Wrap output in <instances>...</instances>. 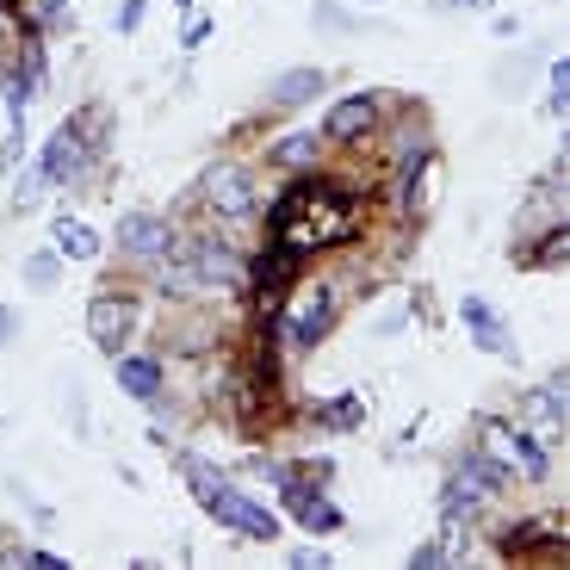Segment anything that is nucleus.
<instances>
[{
  "mask_svg": "<svg viewBox=\"0 0 570 570\" xmlns=\"http://www.w3.org/2000/svg\"><path fill=\"white\" fill-rule=\"evenodd\" d=\"M316 142H323L316 130H292V137H279V142L267 149V168H311V161H316Z\"/></svg>",
  "mask_w": 570,
  "mask_h": 570,
  "instance_id": "nucleus-16",
  "label": "nucleus"
},
{
  "mask_svg": "<svg viewBox=\"0 0 570 570\" xmlns=\"http://www.w3.org/2000/svg\"><path fill=\"white\" fill-rule=\"evenodd\" d=\"M130 328H137V304H130V298L100 292V298L87 304V342L100 347V354H125Z\"/></svg>",
  "mask_w": 570,
  "mask_h": 570,
  "instance_id": "nucleus-7",
  "label": "nucleus"
},
{
  "mask_svg": "<svg viewBox=\"0 0 570 570\" xmlns=\"http://www.w3.org/2000/svg\"><path fill=\"white\" fill-rule=\"evenodd\" d=\"M316 19H323L328 31H347V19H342V7H316Z\"/></svg>",
  "mask_w": 570,
  "mask_h": 570,
  "instance_id": "nucleus-26",
  "label": "nucleus"
},
{
  "mask_svg": "<svg viewBox=\"0 0 570 570\" xmlns=\"http://www.w3.org/2000/svg\"><path fill=\"white\" fill-rule=\"evenodd\" d=\"M328 328H335V292H328V285H304L298 298H292V311H285L292 347H316Z\"/></svg>",
  "mask_w": 570,
  "mask_h": 570,
  "instance_id": "nucleus-6",
  "label": "nucleus"
},
{
  "mask_svg": "<svg viewBox=\"0 0 570 570\" xmlns=\"http://www.w3.org/2000/svg\"><path fill=\"white\" fill-rule=\"evenodd\" d=\"M142 7H149V0H125V7H118V19H112V26L125 31V38H130V31L142 26Z\"/></svg>",
  "mask_w": 570,
  "mask_h": 570,
  "instance_id": "nucleus-20",
  "label": "nucleus"
},
{
  "mask_svg": "<svg viewBox=\"0 0 570 570\" xmlns=\"http://www.w3.org/2000/svg\"><path fill=\"white\" fill-rule=\"evenodd\" d=\"M459 316H465L471 342L484 347V354H509V335H502V323H497V311H490V298H465V304H459Z\"/></svg>",
  "mask_w": 570,
  "mask_h": 570,
  "instance_id": "nucleus-14",
  "label": "nucleus"
},
{
  "mask_svg": "<svg viewBox=\"0 0 570 570\" xmlns=\"http://www.w3.org/2000/svg\"><path fill=\"white\" fill-rule=\"evenodd\" d=\"M372 125H379V100H372V94H354V100H342V106H335V112H328V137H360V130H372Z\"/></svg>",
  "mask_w": 570,
  "mask_h": 570,
  "instance_id": "nucleus-15",
  "label": "nucleus"
},
{
  "mask_svg": "<svg viewBox=\"0 0 570 570\" xmlns=\"http://www.w3.org/2000/svg\"><path fill=\"white\" fill-rule=\"evenodd\" d=\"M478 453H484L497 471H509V478H514V471H521V478H533V484H540V478H552L546 446L528 441V434H514L509 422H497V415H484V422H478Z\"/></svg>",
  "mask_w": 570,
  "mask_h": 570,
  "instance_id": "nucleus-2",
  "label": "nucleus"
},
{
  "mask_svg": "<svg viewBox=\"0 0 570 570\" xmlns=\"http://www.w3.org/2000/svg\"><path fill=\"white\" fill-rule=\"evenodd\" d=\"M180 38H186V50H199V43L212 38V19H205V13H186V31H180Z\"/></svg>",
  "mask_w": 570,
  "mask_h": 570,
  "instance_id": "nucleus-19",
  "label": "nucleus"
},
{
  "mask_svg": "<svg viewBox=\"0 0 570 570\" xmlns=\"http://www.w3.org/2000/svg\"><path fill=\"white\" fill-rule=\"evenodd\" d=\"M279 490H285V502H292V514H298L304 533H342V528H347V514L335 509L323 490H304V484H292V478H285Z\"/></svg>",
  "mask_w": 570,
  "mask_h": 570,
  "instance_id": "nucleus-9",
  "label": "nucleus"
},
{
  "mask_svg": "<svg viewBox=\"0 0 570 570\" xmlns=\"http://www.w3.org/2000/svg\"><path fill=\"white\" fill-rule=\"evenodd\" d=\"M564 100H570V69L552 62V112H564Z\"/></svg>",
  "mask_w": 570,
  "mask_h": 570,
  "instance_id": "nucleus-22",
  "label": "nucleus"
},
{
  "mask_svg": "<svg viewBox=\"0 0 570 570\" xmlns=\"http://www.w3.org/2000/svg\"><path fill=\"white\" fill-rule=\"evenodd\" d=\"M50 236H57V255H69L75 267H87V261H100V236H94V229L81 224V217H57V224H50Z\"/></svg>",
  "mask_w": 570,
  "mask_h": 570,
  "instance_id": "nucleus-13",
  "label": "nucleus"
},
{
  "mask_svg": "<svg viewBox=\"0 0 570 570\" xmlns=\"http://www.w3.org/2000/svg\"><path fill=\"white\" fill-rule=\"evenodd\" d=\"M410 564H422V570H441L446 558H441V540H428V546H415V558Z\"/></svg>",
  "mask_w": 570,
  "mask_h": 570,
  "instance_id": "nucleus-23",
  "label": "nucleus"
},
{
  "mask_svg": "<svg viewBox=\"0 0 570 570\" xmlns=\"http://www.w3.org/2000/svg\"><path fill=\"white\" fill-rule=\"evenodd\" d=\"M62 7H69V0H38V19H50V26H57V13Z\"/></svg>",
  "mask_w": 570,
  "mask_h": 570,
  "instance_id": "nucleus-27",
  "label": "nucleus"
},
{
  "mask_svg": "<svg viewBox=\"0 0 570 570\" xmlns=\"http://www.w3.org/2000/svg\"><path fill=\"white\" fill-rule=\"evenodd\" d=\"M161 292H174V298H199V285H193V273H186V261H168V267L156 273Z\"/></svg>",
  "mask_w": 570,
  "mask_h": 570,
  "instance_id": "nucleus-18",
  "label": "nucleus"
},
{
  "mask_svg": "<svg viewBox=\"0 0 570 570\" xmlns=\"http://www.w3.org/2000/svg\"><path fill=\"white\" fill-rule=\"evenodd\" d=\"M323 94V69H292V75H279V81L267 87V106L273 112H298L304 100H316Z\"/></svg>",
  "mask_w": 570,
  "mask_h": 570,
  "instance_id": "nucleus-12",
  "label": "nucleus"
},
{
  "mask_svg": "<svg viewBox=\"0 0 570 570\" xmlns=\"http://www.w3.org/2000/svg\"><path fill=\"white\" fill-rule=\"evenodd\" d=\"M564 403H570V385H564V372H552L540 391H528V397H521L528 428H558V422H564Z\"/></svg>",
  "mask_w": 570,
  "mask_h": 570,
  "instance_id": "nucleus-11",
  "label": "nucleus"
},
{
  "mask_svg": "<svg viewBox=\"0 0 570 570\" xmlns=\"http://www.w3.org/2000/svg\"><path fill=\"white\" fill-rule=\"evenodd\" d=\"M205 199H212L217 217H229V224H243V217H255V180H248L236 161H217L212 174H205Z\"/></svg>",
  "mask_w": 570,
  "mask_h": 570,
  "instance_id": "nucleus-8",
  "label": "nucleus"
},
{
  "mask_svg": "<svg viewBox=\"0 0 570 570\" xmlns=\"http://www.w3.org/2000/svg\"><path fill=\"white\" fill-rule=\"evenodd\" d=\"M180 471H186V484L199 490V502L217 514V521H224V528H236L243 540H279V521H273V514L261 509L255 497H243L236 484L212 478V471H205V459H193V453H186V459H180Z\"/></svg>",
  "mask_w": 570,
  "mask_h": 570,
  "instance_id": "nucleus-1",
  "label": "nucleus"
},
{
  "mask_svg": "<svg viewBox=\"0 0 570 570\" xmlns=\"http://www.w3.org/2000/svg\"><path fill=\"white\" fill-rule=\"evenodd\" d=\"M57 255H50V248H38V255H31L26 261V285H31V292H50V285H57Z\"/></svg>",
  "mask_w": 570,
  "mask_h": 570,
  "instance_id": "nucleus-17",
  "label": "nucleus"
},
{
  "mask_svg": "<svg viewBox=\"0 0 570 570\" xmlns=\"http://www.w3.org/2000/svg\"><path fill=\"white\" fill-rule=\"evenodd\" d=\"M112 360H118L112 379H118V391H125V397H142V403L161 397V366L149 354H112Z\"/></svg>",
  "mask_w": 570,
  "mask_h": 570,
  "instance_id": "nucleus-10",
  "label": "nucleus"
},
{
  "mask_svg": "<svg viewBox=\"0 0 570 570\" xmlns=\"http://www.w3.org/2000/svg\"><path fill=\"white\" fill-rule=\"evenodd\" d=\"M186 273L199 285V298H229L243 285V255L217 236H199V243H186Z\"/></svg>",
  "mask_w": 570,
  "mask_h": 570,
  "instance_id": "nucleus-3",
  "label": "nucleus"
},
{
  "mask_svg": "<svg viewBox=\"0 0 570 570\" xmlns=\"http://www.w3.org/2000/svg\"><path fill=\"white\" fill-rule=\"evenodd\" d=\"M94 118H100V112L69 118L57 137L43 142V161H38V180L43 186H62V180H75V174L87 168V156H94Z\"/></svg>",
  "mask_w": 570,
  "mask_h": 570,
  "instance_id": "nucleus-4",
  "label": "nucleus"
},
{
  "mask_svg": "<svg viewBox=\"0 0 570 570\" xmlns=\"http://www.w3.org/2000/svg\"><path fill=\"white\" fill-rule=\"evenodd\" d=\"M292 564H298V570H323L328 552H292Z\"/></svg>",
  "mask_w": 570,
  "mask_h": 570,
  "instance_id": "nucleus-25",
  "label": "nucleus"
},
{
  "mask_svg": "<svg viewBox=\"0 0 570 570\" xmlns=\"http://www.w3.org/2000/svg\"><path fill=\"white\" fill-rule=\"evenodd\" d=\"M558 255H564V229H558V224H552V236H546V243H540V248H533V261H540V267H552V261H558Z\"/></svg>",
  "mask_w": 570,
  "mask_h": 570,
  "instance_id": "nucleus-21",
  "label": "nucleus"
},
{
  "mask_svg": "<svg viewBox=\"0 0 570 570\" xmlns=\"http://www.w3.org/2000/svg\"><path fill=\"white\" fill-rule=\"evenodd\" d=\"M118 255H125V261H142V267L168 261V255H174V229H168V217H156V212H130L125 224H118Z\"/></svg>",
  "mask_w": 570,
  "mask_h": 570,
  "instance_id": "nucleus-5",
  "label": "nucleus"
},
{
  "mask_svg": "<svg viewBox=\"0 0 570 570\" xmlns=\"http://www.w3.org/2000/svg\"><path fill=\"white\" fill-rule=\"evenodd\" d=\"M13 335H19V316H13V311H7V304H0V347L13 342Z\"/></svg>",
  "mask_w": 570,
  "mask_h": 570,
  "instance_id": "nucleus-24",
  "label": "nucleus"
}]
</instances>
